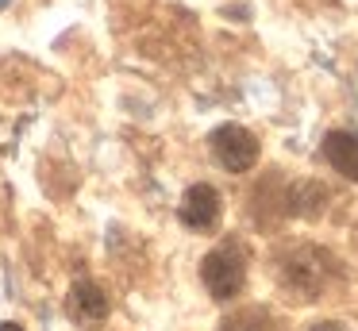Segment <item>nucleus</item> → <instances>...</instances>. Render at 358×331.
<instances>
[{"instance_id": "obj_8", "label": "nucleus", "mask_w": 358, "mask_h": 331, "mask_svg": "<svg viewBox=\"0 0 358 331\" xmlns=\"http://www.w3.org/2000/svg\"><path fill=\"white\" fill-rule=\"evenodd\" d=\"M8 4H12V0H0V8H8Z\"/></svg>"}, {"instance_id": "obj_1", "label": "nucleus", "mask_w": 358, "mask_h": 331, "mask_svg": "<svg viewBox=\"0 0 358 331\" xmlns=\"http://www.w3.org/2000/svg\"><path fill=\"white\" fill-rule=\"evenodd\" d=\"M201 281L212 293V300H235L243 293V285H247V258H243V251L224 243L212 254H204Z\"/></svg>"}, {"instance_id": "obj_4", "label": "nucleus", "mask_w": 358, "mask_h": 331, "mask_svg": "<svg viewBox=\"0 0 358 331\" xmlns=\"http://www.w3.org/2000/svg\"><path fill=\"white\" fill-rule=\"evenodd\" d=\"M324 158L335 174H343L347 181H358V131H327Z\"/></svg>"}, {"instance_id": "obj_6", "label": "nucleus", "mask_w": 358, "mask_h": 331, "mask_svg": "<svg viewBox=\"0 0 358 331\" xmlns=\"http://www.w3.org/2000/svg\"><path fill=\"white\" fill-rule=\"evenodd\" d=\"M224 331H273V328H270V316L262 308H247V312L224 320Z\"/></svg>"}, {"instance_id": "obj_2", "label": "nucleus", "mask_w": 358, "mask_h": 331, "mask_svg": "<svg viewBox=\"0 0 358 331\" xmlns=\"http://www.w3.org/2000/svg\"><path fill=\"white\" fill-rule=\"evenodd\" d=\"M208 150L227 174H247V169L258 166L262 146H258V139L250 135L243 123H220V127L208 135Z\"/></svg>"}, {"instance_id": "obj_5", "label": "nucleus", "mask_w": 358, "mask_h": 331, "mask_svg": "<svg viewBox=\"0 0 358 331\" xmlns=\"http://www.w3.org/2000/svg\"><path fill=\"white\" fill-rule=\"evenodd\" d=\"M70 316L81 323H101L108 316V297H104L101 285L93 281H78L70 289Z\"/></svg>"}, {"instance_id": "obj_7", "label": "nucleus", "mask_w": 358, "mask_h": 331, "mask_svg": "<svg viewBox=\"0 0 358 331\" xmlns=\"http://www.w3.org/2000/svg\"><path fill=\"white\" fill-rule=\"evenodd\" d=\"M0 331H24L20 323H0Z\"/></svg>"}, {"instance_id": "obj_3", "label": "nucleus", "mask_w": 358, "mask_h": 331, "mask_svg": "<svg viewBox=\"0 0 358 331\" xmlns=\"http://www.w3.org/2000/svg\"><path fill=\"white\" fill-rule=\"evenodd\" d=\"M181 223L193 231H208L220 223V216H224V197H220L216 185L208 181H196L185 189V197H181V208H178Z\"/></svg>"}]
</instances>
